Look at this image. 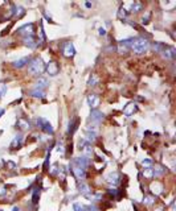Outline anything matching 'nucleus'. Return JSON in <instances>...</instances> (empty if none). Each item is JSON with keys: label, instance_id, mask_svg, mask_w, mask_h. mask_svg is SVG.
<instances>
[{"label": "nucleus", "instance_id": "obj_23", "mask_svg": "<svg viewBox=\"0 0 176 211\" xmlns=\"http://www.w3.org/2000/svg\"><path fill=\"white\" fill-rule=\"evenodd\" d=\"M95 137H97V132H95V131H91V129H88V132H86V139H85L86 141L91 144L95 140Z\"/></svg>", "mask_w": 176, "mask_h": 211}, {"label": "nucleus", "instance_id": "obj_1", "mask_svg": "<svg viewBox=\"0 0 176 211\" xmlns=\"http://www.w3.org/2000/svg\"><path fill=\"white\" fill-rule=\"evenodd\" d=\"M148 48H150V42H148L147 38L142 37V36H139V37H135L131 40V50L134 51V53L137 54H143L146 53L148 50Z\"/></svg>", "mask_w": 176, "mask_h": 211}, {"label": "nucleus", "instance_id": "obj_15", "mask_svg": "<svg viewBox=\"0 0 176 211\" xmlns=\"http://www.w3.org/2000/svg\"><path fill=\"white\" fill-rule=\"evenodd\" d=\"M29 61H30L29 57H23V58H20V60L15 61V62H13V67H16V69H21V67H24L27 63H29Z\"/></svg>", "mask_w": 176, "mask_h": 211}, {"label": "nucleus", "instance_id": "obj_24", "mask_svg": "<svg viewBox=\"0 0 176 211\" xmlns=\"http://www.w3.org/2000/svg\"><path fill=\"white\" fill-rule=\"evenodd\" d=\"M142 8H143V5H142L140 3H132L131 7H130V12H132V13H137V12L142 11Z\"/></svg>", "mask_w": 176, "mask_h": 211}, {"label": "nucleus", "instance_id": "obj_2", "mask_svg": "<svg viewBox=\"0 0 176 211\" xmlns=\"http://www.w3.org/2000/svg\"><path fill=\"white\" fill-rule=\"evenodd\" d=\"M28 71L33 75H40L45 71V63L44 61L40 57H36L33 60L29 61V65H28Z\"/></svg>", "mask_w": 176, "mask_h": 211}, {"label": "nucleus", "instance_id": "obj_28", "mask_svg": "<svg viewBox=\"0 0 176 211\" xmlns=\"http://www.w3.org/2000/svg\"><path fill=\"white\" fill-rule=\"evenodd\" d=\"M73 210L74 211H86V206L82 203H78V202H76V203L73 204Z\"/></svg>", "mask_w": 176, "mask_h": 211}, {"label": "nucleus", "instance_id": "obj_29", "mask_svg": "<svg viewBox=\"0 0 176 211\" xmlns=\"http://www.w3.org/2000/svg\"><path fill=\"white\" fill-rule=\"evenodd\" d=\"M126 16H127V11L125 10V7H120L119 11H118V19L120 20H125Z\"/></svg>", "mask_w": 176, "mask_h": 211}, {"label": "nucleus", "instance_id": "obj_10", "mask_svg": "<svg viewBox=\"0 0 176 211\" xmlns=\"http://www.w3.org/2000/svg\"><path fill=\"white\" fill-rule=\"evenodd\" d=\"M105 115L102 114L101 111H98V110H93L91 114H90V121L91 123H95V124H100L102 120H103Z\"/></svg>", "mask_w": 176, "mask_h": 211}, {"label": "nucleus", "instance_id": "obj_8", "mask_svg": "<svg viewBox=\"0 0 176 211\" xmlns=\"http://www.w3.org/2000/svg\"><path fill=\"white\" fill-rule=\"evenodd\" d=\"M45 70L48 71V74L50 75V77H54V75L58 74V71H60V67H58V63L56 62V61H50V62L45 66Z\"/></svg>", "mask_w": 176, "mask_h": 211}, {"label": "nucleus", "instance_id": "obj_40", "mask_svg": "<svg viewBox=\"0 0 176 211\" xmlns=\"http://www.w3.org/2000/svg\"><path fill=\"white\" fill-rule=\"evenodd\" d=\"M7 194V190L4 187H0V195H5Z\"/></svg>", "mask_w": 176, "mask_h": 211}, {"label": "nucleus", "instance_id": "obj_39", "mask_svg": "<svg viewBox=\"0 0 176 211\" xmlns=\"http://www.w3.org/2000/svg\"><path fill=\"white\" fill-rule=\"evenodd\" d=\"M117 193H118L117 189H110V190H109V194L110 195H117Z\"/></svg>", "mask_w": 176, "mask_h": 211}, {"label": "nucleus", "instance_id": "obj_44", "mask_svg": "<svg viewBox=\"0 0 176 211\" xmlns=\"http://www.w3.org/2000/svg\"><path fill=\"white\" fill-rule=\"evenodd\" d=\"M0 211H3V210H1V209H0Z\"/></svg>", "mask_w": 176, "mask_h": 211}, {"label": "nucleus", "instance_id": "obj_16", "mask_svg": "<svg viewBox=\"0 0 176 211\" xmlns=\"http://www.w3.org/2000/svg\"><path fill=\"white\" fill-rule=\"evenodd\" d=\"M17 127L20 128L21 131H27V129H29V128H30V123L27 120V119L20 118V119L17 120Z\"/></svg>", "mask_w": 176, "mask_h": 211}, {"label": "nucleus", "instance_id": "obj_36", "mask_svg": "<svg viewBox=\"0 0 176 211\" xmlns=\"http://www.w3.org/2000/svg\"><path fill=\"white\" fill-rule=\"evenodd\" d=\"M142 165H143L144 168H150L151 165H152V160H150V158H146V160L142 161Z\"/></svg>", "mask_w": 176, "mask_h": 211}, {"label": "nucleus", "instance_id": "obj_31", "mask_svg": "<svg viewBox=\"0 0 176 211\" xmlns=\"http://www.w3.org/2000/svg\"><path fill=\"white\" fill-rule=\"evenodd\" d=\"M5 94H7V85H5L4 82L0 81V99H1Z\"/></svg>", "mask_w": 176, "mask_h": 211}, {"label": "nucleus", "instance_id": "obj_3", "mask_svg": "<svg viewBox=\"0 0 176 211\" xmlns=\"http://www.w3.org/2000/svg\"><path fill=\"white\" fill-rule=\"evenodd\" d=\"M37 127L40 128L41 131H44L45 133H48V135H53L54 133V129H53V127H52V124L49 123L46 119L44 118H39L37 119Z\"/></svg>", "mask_w": 176, "mask_h": 211}, {"label": "nucleus", "instance_id": "obj_33", "mask_svg": "<svg viewBox=\"0 0 176 211\" xmlns=\"http://www.w3.org/2000/svg\"><path fill=\"white\" fill-rule=\"evenodd\" d=\"M13 8H15V16H16L17 19H19V17H21L24 13H25L23 7H13Z\"/></svg>", "mask_w": 176, "mask_h": 211}, {"label": "nucleus", "instance_id": "obj_18", "mask_svg": "<svg viewBox=\"0 0 176 211\" xmlns=\"http://www.w3.org/2000/svg\"><path fill=\"white\" fill-rule=\"evenodd\" d=\"M21 143H23V136L21 135H17L13 139V141L11 143V149H17L21 146Z\"/></svg>", "mask_w": 176, "mask_h": 211}, {"label": "nucleus", "instance_id": "obj_17", "mask_svg": "<svg viewBox=\"0 0 176 211\" xmlns=\"http://www.w3.org/2000/svg\"><path fill=\"white\" fill-rule=\"evenodd\" d=\"M151 191H152L156 197V195H159L160 193L163 191V185L160 182H154L152 185H151Z\"/></svg>", "mask_w": 176, "mask_h": 211}, {"label": "nucleus", "instance_id": "obj_5", "mask_svg": "<svg viewBox=\"0 0 176 211\" xmlns=\"http://www.w3.org/2000/svg\"><path fill=\"white\" fill-rule=\"evenodd\" d=\"M17 33L24 36V37H33V35H35V24L29 23V24H25V25L20 26V28L17 29Z\"/></svg>", "mask_w": 176, "mask_h": 211}, {"label": "nucleus", "instance_id": "obj_37", "mask_svg": "<svg viewBox=\"0 0 176 211\" xmlns=\"http://www.w3.org/2000/svg\"><path fill=\"white\" fill-rule=\"evenodd\" d=\"M86 211H100V209L95 204H88L86 206Z\"/></svg>", "mask_w": 176, "mask_h": 211}, {"label": "nucleus", "instance_id": "obj_13", "mask_svg": "<svg viewBox=\"0 0 176 211\" xmlns=\"http://www.w3.org/2000/svg\"><path fill=\"white\" fill-rule=\"evenodd\" d=\"M131 40L132 38H128V40H125V41H120L119 42V45H118L119 53H126V51L131 48Z\"/></svg>", "mask_w": 176, "mask_h": 211}, {"label": "nucleus", "instance_id": "obj_30", "mask_svg": "<svg viewBox=\"0 0 176 211\" xmlns=\"http://www.w3.org/2000/svg\"><path fill=\"white\" fill-rule=\"evenodd\" d=\"M154 202H155V195H146L143 199L144 204H152Z\"/></svg>", "mask_w": 176, "mask_h": 211}, {"label": "nucleus", "instance_id": "obj_11", "mask_svg": "<svg viewBox=\"0 0 176 211\" xmlns=\"http://www.w3.org/2000/svg\"><path fill=\"white\" fill-rule=\"evenodd\" d=\"M88 104L90 106V108L95 110L100 106V96L95 95V94H89L88 95Z\"/></svg>", "mask_w": 176, "mask_h": 211}, {"label": "nucleus", "instance_id": "obj_27", "mask_svg": "<svg viewBox=\"0 0 176 211\" xmlns=\"http://www.w3.org/2000/svg\"><path fill=\"white\" fill-rule=\"evenodd\" d=\"M143 176H144V178H147V179L152 178V177H154L152 169H151V168H144V170H143Z\"/></svg>", "mask_w": 176, "mask_h": 211}, {"label": "nucleus", "instance_id": "obj_20", "mask_svg": "<svg viewBox=\"0 0 176 211\" xmlns=\"http://www.w3.org/2000/svg\"><path fill=\"white\" fill-rule=\"evenodd\" d=\"M24 45H27V46H29V48H32V49H35L37 46V41L33 37H24Z\"/></svg>", "mask_w": 176, "mask_h": 211}, {"label": "nucleus", "instance_id": "obj_6", "mask_svg": "<svg viewBox=\"0 0 176 211\" xmlns=\"http://www.w3.org/2000/svg\"><path fill=\"white\" fill-rule=\"evenodd\" d=\"M79 151L85 154V157H90L93 154V148H91V144L88 143L86 140H82L79 141Z\"/></svg>", "mask_w": 176, "mask_h": 211}, {"label": "nucleus", "instance_id": "obj_9", "mask_svg": "<svg viewBox=\"0 0 176 211\" xmlns=\"http://www.w3.org/2000/svg\"><path fill=\"white\" fill-rule=\"evenodd\" d=\"M135 112H138V104L134 102H130L128 104L123 108V114H125V116H132Z\"/></svg>", "mask_w": 176, "mask_h": 211}, {"label": "nucleus", "instance_id": "obj_26", "mask_svg": "<svg viewBox=\"0 0 176 211\" xmlns=\"http://www.w3.org/2000/svg\"><path fill=\"white\" fill-rule=\"evenodd\" d=\"M76 125H77V120L76 119H73V120H70V123H69V128H68V133H70L72 135L74 131H76Z\"/></svg>", "mask_w": 176, "mask_h": 211}, {"label": "nucleus", "instance_id": "obj_35", "mask_svg": "<svg viewBox=\"0 0 176 211\" xmlns=\"http://www.w3.org/2000/svg\"><path fill=\"white\" fill-rule=\"evenodd\" d=\"M164 48H166V45L160 44V42H155V44H154V49H155L156 51H159V53H162V51L164 50Z\"/></svg>", "mask_w": 176, "mask_h": 211}, {"label": "nucleus", "instance_id": "obj_41", "mask_svg": "<svg viewBox=\"0 0 176 211\" xmlns=\"http://www.w3.org/2000/svg\"><path fill=\"white\" fill-rule=\"evenodd\" d=\"M100 35L101 36H105V35H106V30H105L103 28H100Z\"/></svg>", "mask_w": 176, "mask_h": 211}, {"label": "nucleus", "instance_id": "obj_38", "mask_svg": "<svg viewBox=\"0 0 176 211\" xmlns=\"http://www.w3.org/2000/svg\"><path fill=\"white\" fill-rule=\"evenodd\" d=\"M150 16H151V15H150V12H147V13H146V16H143V17H142V21H140V23H142V24H147L148 21H150Z\"/></svg>", "mask_w": 176, "mask_h": 211}, {"label": "nucleus", "instance_id": "obj_21", "mask_svg": "<svg viewBox=\"0 0 176 211\" xmlns=\"http://www.w3.org/2000/svg\"><path fill=\"white\" fill-rule=\"evenodd\" d=\"M48 86V81H46L45 78H39V81L36 82V90H42L44 91V88Z\"/></svg>", "mask_w": 176, "mask_h": 211}, {"label": "nucleus", "instance_id": "obj_25", "mask_svg": "<svg viewBox=\"0 0 176 211\" xmlns=\"http://www.w3.org/2000/svg\"><path fill=\"white\" fill-rule=\"evenodd\" d=\"M30 95H32L33 98H44L45 94H44V91H42V90H36V88H35V90L30 91Z\"/></svg>", "mask_w": 176, "mask_h": 211}, {"label": "nucleus", "instance_id": "obj_42", "mask_svg": "<svg viewBox=\"0 0 176 211\" xmlns=\"http://www.w3.org/2000/svg\"><path fill=\"white\" fill-rule=\"evenodd\" d=\"M3 114H4V110H3V108H0V116H1Z\"/></svg>", "mask_w": 176, "mask_h": 211}, {"label": "nucleus", "instance_id": "obj_14", "mask_svg": "<svg viewBox=\"0 0 176 211\" xmlns=\"http://www.w3.org/2000/svg\"><path fill=\"white\" fill-rule=\"evenodd\" d=\"M119 178H120V176L117 172H114V173H110L109 176L106 177V179H107V182L110 183V185H113V186H117L119 183Z\"/></svg>", "mask_w": 176, "mask_h": 211}, {"label": "nucleus", "instance_id": "obj_43", "mask_svg": "<svg viewBox=\"0 0 176 211\" xmlns=\"http://www.w3.org/2000/svg\"><path fill=\"white\" fill-rule=\"evenodd\" d=\"M13 211H20V209L19 207H13Z\"/></svg>", "mask_w": 176, "mask_h": 211}, {"label": "nucleus", "instance_id": "obj_4", "mask_svg": "<svg viewBox=\"0 0 176 211\" xmlns=\"http://www.w3.org/2000/svg\"><path fill=\"white\" fill-rule=\"evenodd\" d=\"M72 172L74 174V177H76L78 181L83 182V179L86 178V169L82 166H79V165H77L76 162H72Z\"/></svg>", "mask_w": 176, "mask_h": 211}, {"label": "nucleus", "instance_id": "obj_12", "mask_svg": "<svg viewBox=\"0 0 176 211\" xmlns=\"http://www.w3.org/2000/svg\"><path fill=\"white\" fill-rule=\"evenodd\" d=\"M162 54H163V57L168 58V60H174L175 56H176V50H175L174 46H166L164 50L162 51Z\"/></svg>", "mask_w": 176, "mask_h": 211}, {"label": "nucleus", "instance_id": "obj_32", "mask_svg": "<svg viewBox=\"0 0 176 211\" xmlns=\"http://www.w3.org/2000/svg\"><path fill=\"white\" fill-rule=\"evenodd\" d=\"M39 195H40V187H35V189H33V195H32V202H33V203H37V201H39Z\"/></svg>", "mask_w": 176, "mask_h": 211}, {"label": "nucleus", "instance_id": "obj_22", "mask_svg": "<svg viewBox=\"0 0 176 211\" xmlns=\"http://www.w3.org/2000/svg\"><path fill=\"white\" fill-rule=\"evenodd\" d=\"M79 193H81V194H83V195H85V197H86V195H89V194H90V187H89V185H86V183L85 182H81V183H79Z\"/></svg>", "mask_w": 176, "mask_h": 211}, {"label": "nucleus", "instance_id": "obj_19", "mask_svg": "<svg viewBox=\"0 0 176 211\" xmlns=\"http://www.w3.org/2000/svg\"><path fill=\"white\" fill-rule=\"evenodd\" d=\"M164 173H166V169H164V166H162V165H155V169H152L154 177H160Z\"/></svg>", "mask_w": 176, "mask_h": 211}, {"label": "nucleus", "instance_id": "obj_7", "mask_svg": "<svg viewBox=\"0 0 176 211\" xmlns=\"http://www.w3.org/2000/svg\"><path fill=\"white\" fill-rule=\"evenodd\" d=\"M62 53L66 58H73L76 56V49H74V45L72 42H65L62 48Z\"/></svg>", "mask_w": 176, "mask_h": 211}, {"label": "nucleus", "instance_id": "obj_34", "mask_svg": "<svg viewBox=\"0 0 176 211\" xmlns=\"http://www.w3.org/2000/svg\"><path fill=\"white\" fill-rule=\"evenodd\" d=\"M97 83H98V77H95V75H91L90 79H89V82H88V85L90 87H94V86H97Z\"/></svg>", "mask_w": 176, "mask_h": 211}]
</instances>
